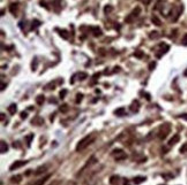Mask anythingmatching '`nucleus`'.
<instances>
[{"instance_id": "1", "label": "nucleus", "mask_w": 187, "mask_h": 185, "mask_svg": "<svg viewBox=\"0 0 187 185\" xmlns=\"http://www.w3.org/2000/svg\"><path fill=\"white\" fill-rule=\"evenodd\" d=\"M94 140H95V134H89V136H86L84 138H82L76 145V152H80V151H83L84 148H87Z\"/></svg>"}, {"instance_id": "2", "label": "nucleus", "mask_w": 187, "mask_h": 185, "mask_svg": "<svg viewBox=\"0 0 187 185\" xmlns=\"http://www.w3.org/2000/svg\"><path fill=\"white\" fill-rule=\"evenodd\" d=\"M170 130H171V126H170L169 123H164L163 125L160 128V131H158V138L160 139H165L170 133Z\"/></svg>"}, {"instance_id": "3", "label": "nucleus", "mask_w": 187, "mask_h": 185, "mask_svg": "<svg viewBox=\"0 0 187 185\" xmlns=\"http://www.w3.org/2000/svg\"><path fill=\"white\" fill-rule=\"evenodd\" d=\"M111 155L114 156V159L117 160V161H121V160L127 159V154L121 148H117V149H114V151H112Z\"/></svg>"}, {"instance_id": "4", "label": "nucleus", "mask_w": 187, "mask_h": 185, "mask_svg": "<svg viewBox=\"0 0 187 185\" xmlns=\"http://www.w3.org/2000/svg\"><path fill=\"white\" fill-rule=\"evenodd\" d=\"M157 47H160V52H157V58H162V55H163L164 53H166V52L170 50V46L168 44H165V43H160Z\"/></svg>"}, {"instance_id": "5", "label": "nucleus", "mask_w": 187, "mask_h": 185, "mask_svg": "<svg viewBox=\"0 0 187 185\" xmlns=\"http://www.w3.org/2000/svg\"><path fill=\"white\" fill-rule=\"evenodd\" d=\"M28 163V161H23V160H18V161H15L14 163H12V166L9 167V170H15V169H18V168L21 167H24L26 164Z\"/></svg>"}, {"instance_id": "6", "label": "nucleus", "mask_w": 187, "mask_h": 185, "mask_svg": "<svg viewBox=\"0 0 187 185\" xmlns=\"http://www.w3.org/2000/svg\"><path fill=\"white\" fill-rule=\"evenodd\" d=\"M130 109L133 112V113H138V112H139V109H140V102L138 101V100H135V101H134L130 106Z\"/></svg>"}, {"instance_id": "7", "label": "nucleus", "mask_w": 187, "mask_h": 185, "mask_svg": "<svg viewBox=\"0 0 187 185\" xmlns=\"http://www.w3.org/2000/svg\"><path fill=\"white\" fill-rule=\"evenodd\" d=\"M43 123H44V120H43L40 116L34 117L32 121H31V124H32V125H42Z\"/></svg>"}, {"instance_id": "8", "label": "nucleus", "mask_w": 187, "mask_h": 185, "mask_svg": "<svg viewBox=\"0 0 187 185\" xmlns=\"http://www.w3.org/2000/svg\"><path fill=\"white\" fill-rule=\"evenodd\" d=\"M119 181H120V177L118 175H113V176L110 177V184L111 185H119Z\"/></svg>"}, {"instance_id": "9", "label": "nucleus", "mask_w": 187, "mask_h": 185, "mask_svg": "<svg viewBox=\"0 0 187 185\" xmlns=\"http://www.w3.org/2000/svg\"><path fill=\"white\" fill-rule=\"evenodd\" d=\"M179 140H180V136H179V134H174V136L169 140V145L170 146H173V145H176Z\"/></svg>"}, {"instance_id": "10", "label": "nucleus", "mask_w": 187, "mask_h": 185, "mask_svg": "<svg viewBox=\"0 0 187 185\" xmlns=\"http://www.w3.org/2000/svg\"><path fill=\"white\" fill-rule=\"evenodd\" d=\"M96 162H97V159L95 158V156H91V158H90V160H89V161H88L87 163L84 164V167L82 168L81 173H82V171H83V170H84V169H87L88 167H90V166H91V164H92V163H96Z\"/></svg>"}, {"instance_id": "11", "label": "nucleus", "mask_w": 187, "mask_h": 185, "mask_svg": "<svg viewBox=\"0 0 187 185\" xmlns=\"http://www.w3.org/2000/svg\"><path fill=\"white\" fill-rule=\"evenodd\" d=\"M146 177L144 176H135L134 177V179H133V182H134V184L135 185H139V184H141V183H143L146 181Z\"/></svg>"}, {"instance_id": "12", "label": "nucleus", "mask_w": 187, "mask_h": 185, "mask_svg": "<svg viewBox=\"0 0 187 185\" xmlns=\"http://www.w3.org/2000/svg\"><path fill=\"white\" fill-rule=\"evenodd\" d=\"M50 176L51 175H46V176H44L43 178H40V179H38L36 183H34V185H44L46 183V181H48V178H50Z\"/></svg>"}, {"instance_id": "13", "label": "nucleus", "mask_w": 187, "mask_h": 185, "mask_svg": "<svg viewBox=\"0 0 187 185\" xmlns=\"http://www.w3.org/2000/svg\"><path fill=\"white\" fill-rule=\"evenodd\" d=\"M91 31H92V35L95 37H100V36H102L103 35V31H102V29L100 28H92L91 29Z\"/></svg>"}, {"instance_id": "14", "label": "nucleus", "mask_w": 187, "mask_h": 185, "mask_svg": "<svg viewBox=\"0 0 187 185\" xmlns=\"http://www.w3.org/2000/svg\"><path fill=\"white\" fill-rule=\"evenodd\" d=\"M58 31V33L61 36V38H64V39H68V31L67 30H65V29H58L57 30Z\"/></svg>"}, {"instance_id": "15", "label": "nucleus", "mask_w": 187, "mask_h": 185, "mask_svg": "<svg viewBox=\"0 0 187 185\" xmlns=\"http://www.w3.org/2000/svg\"><path fill=\"white\" fill-rule=\"evenodd\" d=\"M16 111H18V106H16V104H12L9 105L8 107V112L10 113V115H14V114L16 113Z\"/></svg>"}, {"instance_id": "16", "label": "nucleus", "mask_w": 187, "mask_h": 185, "mask_svg": "<svg viewBox=\"0 0 187 185\" xmlns=\"http://www.w3.org/2000/svg\"><path fill=\"white\" fill-rule=\"evenodd\" d=\"M59 111L61 112V113H64V114H66V113H68L70 112V106L67 104H64V105H61L60 107H59Z\"/></svg>"}, {"instance_id": "17", "label": "nucleus", "mask_w": 187, "mask_h": 185, "mask_svg": "<svg viewBox=\"0 0 187 185\" xmlns=\"http://www.w3.org/2000/svg\"><path fill=\"white\" fill-rule=\"evenodd\" d=\"M46 169H48L46 166H40V167L37 168V170L35 171V174H36V175H42V174H44L46 171Z\"/></svg>"}, {"instance_id": "18", "label": "nucleus", "mask_w": 187, "mask_h": 185, "mask_svg": "<svg viewBox=\"0 0 187 185\" xmlns=\"http://www.w3.org/2000/svg\"><path fill=\"white\" fill-rule=\"evenodd\" d=\"M0 145H1V149H0V152L2 153V154L5 152H7V151H8V145L6 144V141H5V140H1Z\"/></svg>"}, {"instance_id": "19", "label": "nucleus", "mask_w": 187, "mask_h": 185, "mask_svg": "<svg viewBox=\"0 0 187 185\" xmlns=\"http://www.w3.org/2000/svg\"><path fill=\"white\" fill-rule=\"evenodd\" d=\"M44 101H45V97L43 96V94H39V96L36 97V102L39 105V106L44 104Z\"/></svg>"}, {"instance_id": "20", "label": "nucleus", "mask_w": 187, "mask_h": 185, "mask_svg": "<svg viewBox=\"0 0 187 185\" xmlns=\"http://www.w3.org/2000/svg\"><path fill=\"white\" fill-rule=\"evenodd\" d=\"M151 22H152L155 25H157V27H160V25H162V22H160V20L157 17V16H152V17H151Z\"/></svg>"}, {"instance_id": "21", "label": "nucleus", "mask_w": 187, "mask_h": 185, "mask_svg": "<svg viewBox=\"0 0 187 185\" xmlns=\"http://www.w3.org/2000/svg\"><path fill=\"white\" fill-rule=\"evenodd\" d=\"M22 181V176L21 175H15V176H13L10 178V182L12 183H20Z\"/></svg>"}, {"instance_id": "22", "label": "nucleus", "mask_w": 187, "mask_h": 185, "mask_svg": "<svg viewBox=\"0 0 187 185\" xmlns=\"http://www.w3.org/2000/svg\"><path fill=\"white\" fill-rule=\"evenodd\" d=\"M114 114L117 115V116H124L125 115V108H118V109H116Z\"/></svg>"}, {"instance_id": "23", "label": "nucleus", "mask_w": 187, "mask_h": 185, "mask_svg": "<svg viewBox=\"0 0 187 185\" xmlns=\"http://www.w3.org/2000/svg\"><path fill=\"white\" fill-rule=\"evenodd\" d=\"M18 7V3H12V5L9 6V10H10V13H12V14H16Z\"/></svg>"}, {"instance_id": "24", "label": "nucleus", "mask_w": 187, "mask_h": 185, "mask_svg": "<svg viewBox=\"0 0 187 185\" xmlns=\"http://www.w3.org/2000/svg\"><path fill=\"white\" fill-rule=\"evenodd\" d=\"M141 14V8H140V7H135V8L133 9V12H132V15L133 16H139V15Z\"/></svg>"}, {"instance_id": "25", "label": "nucleus", "mask_w": 187, "mask_h": 185, "mask_svg": "<svg viewBox=\"0 0 187 185\" xmlns=\"http://www.w3.org/2000/svg\"><path fill=\"white\" fill-rule=\"evenodd\" d=\"M100 77V72H96V74H94V76H92V83L90 84V85H95L96 84V82H97V79Z\"/></svg>"}, {"instance_id": "26", "label": "nucleus", "mask_w": 187, "mask_h": 185, "mask_svg": "<svg viewBox=\"0 0 187 185\" xmlns=\"http://www.w3.org/2000/svg\"><path fill=\"white\" fill-rule=\"evenodd\" d=\"M26 139H27V145H28V146H30V145H31V140L34 139V133L28 134L27 137H26Z\"/></svg>"}, {"instance_id": "27", "label": "nucleus", "mask_w": 187, "mask_h": 185, "mask_svg": "<svg viewBox=\"0 0 187 185\" xmlns=\"http://www.w3.org/2000/svg\"><path fill=\"white\" fill-rule=\"evenodd\" d=\"M40 21H38V20H34V22H32V25H31V30H35L37 27H39L40 25Z\"/></svg>"}, {"instance_id": "28", "label": "nucleus", "mask_w": 187, "mask_h": 185, "mask_svg": "<svg viewBox=\"0 0 187 185\" xmlns=\"http://www.w3.org/2000/svg\"><path fill=\"white\" fill-rule=\"evenodd\" d=\"M134 57H136L138 59H142V58L144 57V53L142 51H136V52H134Z\"/></svg>"}, {"instance_id": "29", "label": "nucleus", "mask_w": 187, "mask_h": 185, "mask_svg": "<svg viewBox=\"0 0 187 185\" xmlns=\"http://www.w3.org/2000/svg\"><path fill=\"white\" fill-rule=\"evenodd\" d=\"M37 62H38V59L35 58V61H32V66H31V70L32 71H36L37 70Z\"/></svg>"}, {"instance_id": "30", "label": "nucleus", "mask_w": 187, "mask_h": 185, "mask_svg": "<svg viewBox=\"0 0 187 185\" xmlns=\"http://www.w3.org/2000/svg\"><path fill=\"white\" fill-rule=\"evenodd\" d=\"M67 92H68V91H67L66 89H64V90H61L60 92V94H59V97H60V99H65V97L67 96Z\"/></svg>"}, {"instance_id": "31", "label": "nucleus", "mask_w": 187, "mask_h": 185, "mask_svg": "<svg viewBox=\"0 0 187 185\" xmlns=\"http://www.w3.org/2000/svg\"><path fill=\"white\" fill-rule=\"evenodd\" d=\"M83 94L82 93H78V96H76V100H75V102L76 104H80V102L82 101V99H83Z\"/></svg>"}, {"instance_id": "32", "label": "nucleus", "mask_w": 187, "mask_h": 185, "mask_svg": "<svg viewBox=\"0 0 187 185\" xmlns=\"http://www.w3.org/2000/svg\"><path fill=\"white\" fill-rule=\"evenodd\" d=\"M87 77H88V75L86 74V72H81V74H78V81H84Z\"/></svg>"}, {"instance_id": "33", "label": "nucleus", "mask_w": 187, "mask_h": 185, "mask_svg": "<svg viewBox=\"0 0 187 185\" xmlns=\"http://www.w3.org/2000/svg\"><path fill=\"white\" fill-rule=\"evenodd\" d=\"M134 18H135V16H133V15L130 14V15H128V16H127V17L125 18V20H126L127 23H132V22L134 21Z\"/></svg>"}, {"instance_id": "34", "label": "nucleus", "mask_w": 187, "mask_h": 185, "mask_svg": "<svg viewBox=\"0 0 187 185\" xmlns=\"http://www.w3.org/2000/svg\"><path fill=\"white\" fill-rule=\"evenodd\" d=\"M112 9H113V7L112 6H105L104 7V13H105V14H109V13H111L112 12Z\"/></svg>"}, {"instance_id": "35", "label": "nucleus", "mask_w": 187, "mask_h": 185, "mask_svg": "<svg viewBox=\"0 0 187 185\" xmlns=\"http://www.w3.org/2000/svg\"><path fill=\"white\" fill-rule=\"evenodd\" d=\"M158 36H160V33L157 32V31H154V32H150V35H149V37H150L151 39H156Z\"/></svg>"}, {"instance_id": "36", "label": "nucleus", "mask_w": 187, "mask_h": 185, "mask_svg": "<svg viewBox=\"0 0 187 185\" xmlns=\"http://www.w3.org/2000/svg\"><path fill=\"white\" fill-rule=\"evenodd\" d=\"M155 68H156V62H150V63H149V70H150V71H152Z\"/></svg>"}, {"instance_id": "37", "label": "nucleus", "mask_w": 187, "mask_h": 185, "mask_svg": "<svg viewBox=\"0 0 187 185\" xmlns=\"http://www.w3.org/2000/svg\"><path fill=\"white\" fill-rule=\"evenodd\" d=\"M186 152H187V143L184 144L180 148V153H186Z\"/></svg>"}, {"instance_id": "38", "label": "nucleus", "mask_w": 187, "mask_h": 185, "mask_svg": "<svg viewBox=\"0 0 187 185\" xmlns=\"http://www.w3.org/2000/svg\"><path fill=\"white\" fill-rule=\"evenodd\" d=\"M54 87H56V85H54V84H53V83H51V84H50V85H48V86H45V89H46V90H53V89H54Z\"/></svg>"}, {"instance_id": "39", "label": "nucleus", "mask_w": 187, "mask_h": 185, "mask_svg": "<svg viewBox=\"0 0 187 185\" xmlns=\"http://www.w3.org/2000/svg\"><path fill=\"white\" fill-rule=\"evenodd\" d=\"M181 43H182V45H185V46H187V33H186V35H185V36H184V38H182V42H181Z\"/></svg>"}, {"instance_id": "40", "label": "nucleus", "mask_w": 187, "mask_h": 185, "mask_svg": "<svg viewBox=\"0 0 187 185\" xmlns=\"http://www.w3.org/2000/svg\"><path fill=\"white\" fill-rule=\"evenodd\" d=\"M27 117H28L27 112H22V113H21V119H27Z\"/></svg>"}, {"instance_id": "41", "label": "nucleus", "mask_w": 187, "mask_h": 185, "mask_svg": "<svg viewBox=\"0 0 187 185\" xmlns=\"http://www.w3.org/2000/svg\"><path fill=\"white\" fill-rule=\"evenodd\" d=\"M6 87H7V84L6 83H1V89H0L1 91H5V89H6Z\"/></svg>"}, {"instance_id": "42", "label": "nucleus", "mask_w": 187, "mask_h": 185, "mask_svg": "<svg viewBox=\"0 0 187 185\" xmlns=\"http://www.w3.org/2000/svg\"><path fill=\"white\" fill-rule=\"evenodd\" d=\"M13 146H14V147H18V146H20V143H18V141H16V143H13Z\"/></svg>"}, {"instance_id": "43", "label": "nucleus", "mask_w": 187, "mask_h": 185, "mask_svg": "<svg viewBox=\"0 0 187 185\" xmlns=\"http://www.w3.org/2000/svg\"><path fill=\"white\" fill-rule=\"evenodd\" d=\"M100 53L102 54V55H104V54H105V51H104L103 48H100Z\"/></svg>"}, {"instance_id": "44", "label": "nucleus", "mask_w": 187, "mask_h": 185, "mask_svg": "<svg viewBox=\"0 0 187 185\" xmlns=\"http://www.w3.org/2000/svg\"><path fill=\"white\" fill-rule=\"evenodd\" d=\"M180 117H182V119L187 120V114H182V115H180Z\"/></svg>"}, {"instance_id": "45", "label": "nucleus", "mask_w": 187, "mask_h": 185, "mask_svg": "<svg viewBox=\"0 0 187 185\" xmlns=\"http://www.w3.org/2000/svg\"><path fill=\"white\" fill-rule=\"evenodd\" d=\"M124 185H130V182H128V179H125Z\"/></svg>"}, {"instance_id": "46", "label": "nucleus", "mask_w": 187, "mask_h": 185, "mask_svg": "<svg viewBox=\"0 0 187 185\" xmlns=\"http://www.w3.org/2000/svg\"><path fill=\"white\" fill-rule=\"evenodd\" d=\"M4 120H5V114L1 113V121H4Z\"/></svg>"}, {"instance_id": "47", "label": "nucleus", "mask_w": 187, "mask_h": 185, "mask_svg": "<svg viewBox=\"0 0 187 185\" xmlns=\"http://www.w3.org/2000/svg\"><path fill=\"white\" fill-rule=\"evenodd\" d=\"M143 2H144L146 5H149V2H150V0H144V1H143Z\"/></svg>"}, {"instance_id": "48", "label": "nucleus", "mask_w": 187, "mask_h": 185, "mask_svg": "<svg viewBox=\"0 0 187 185\" xmlns=\"http://www.w3.org/2000/svg\"><path fill=\"white\" fill-rule=\"evenodd\" d=\"M117 71H120V68H114V72H117Z\"/></svg>"}, {"instance_id": "49", "label": "nucleus", "mask_w": 187, "mask_h": 185, "mask_svg": "<svg viewBox=\"0 0 187 185\" xmlns=\"http://www.w3.org/2000/svg\"><path fill=\"white\" fill-rule=\"evenodd\" d=\"M184 75H185V76H186V77H187V69H186V70H185V71H184Z\"/></svg>"}, {"instance_id": "50", "label": "nucleus", "mask_w": 187, "mask_h": 185, "mask_svg": "<svg viewBox=\"0 0 187 185\" xmlns=\"http://www.w3.org/2000/svg\"><path fill=\"white\" fill-rule=\"evenodd\" d=\"M56 184H57V182H54V183H52V184H51V185H56Z\"/></svg>"}, {"instance_id": "51", "label": "nucleus", "mask_w": 187, "mask_h": 185, "mask_svg": "<svg viewBox=\"0 0 187 185\" xmlns=\"http://www.w3.org/2000/svg\"><path fill=\"white\" fill-rule=\"evenodd\" d=\"M160 185H164V184H160Z\"/></svg>"}]
</instances>
